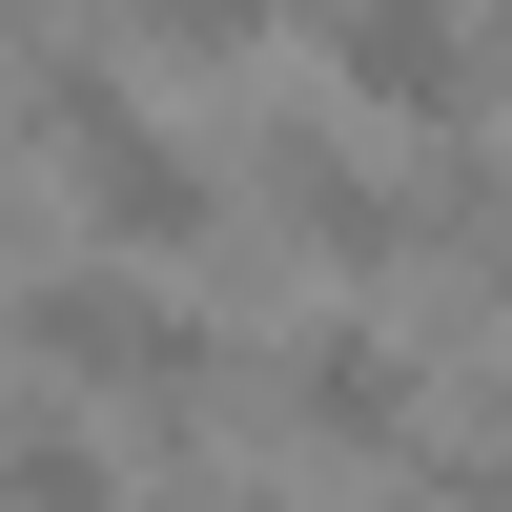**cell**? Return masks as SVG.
<instances>
[{
    "instance_id": "obj_11",
    "label": "cell",
    "mask_w": 512,
    "mask_h": 512,
    "mask_svg": "<svg viewBox=\"0 0 512 512\" xmlns=\"http://www.w3.org/2000/svg\"><path fill=\"white\" fill-rule=\"evenodd\" d=\"M0 205H21V144H0Z\"/></svg>"
},
{
    "instance_id": "obj_1",
    "label": "cell",
    "mask_w": 512,
    "mask_h": 512,
    "mask_svg": "<svg viewBox=\"0 0 512 512\" xmlns=\"http://www.w3.org/2000/svg\"><path fill=\"white\" fill-rule=\"evenodd\" d=\"M0 369H41V390H123V410H164V431H205V390H226L205 308H164V287H123V267L0 287Z\"/></svg>"
},
{
    "instance_id": "obj_4",
    "label": "cell",
    "mask_w": 512,
    "mask_h": 512,
    "mask_svg": "<svg viewBox=\"0 0 512 512\" xmlns=\"http://www.w3.org/2000/svg\"><path fill=\"white\" fill-rule=\"evenodd\" d=\"M267 410H287L308 451H349V472H390V451L431 431V369H410L369 308H328V328H287V349H267Z\"/></svg>"
},
{
    "instance_id": "obj_3",
    "label": "cell",
    "mask_w": 512,
    "mask_h": 512,
    "mask_svg": "<svg viewBox=\"0 0 512 512\" xmlns=\"http://www.w3.org/2000/svg\"><path fill=\"white\" fill-rule=\"evenodd\" d=\"M287 21H328V82H349L369 123H410V144H472L492 123V41L451 21V0H287Z\"/></svg>"
},
{
    "instance_id": "obj_6",
    "label": "cell",
    "mask_w": 512,
    "mask_h": 512,
    "mask_svg": "<svg viewBox=\"0 0 512 512\" xmlns=\"http://www.w3.org/2000/svg\"><path fill=\"white\" fill-rule=\"evenodd\" d=\"M0 512H123V472H103V431H82V390L0 410Z\"/></svg>"
},
{
    "instance_id": "obj_2",
    "label": "cell",
    "mask_w": 512,
    "mask_h": 512,
    "mask_svg": "<svg viewBox=\"0 0 512 512\" xmlns=\"http://www.w3.org/2000/svg\"><path fill=\"white\" fill-rule=\"evenodd\" d=\"M21 123L62 144V185L103 205V246H144V267H185V246L226 226V185H205V164L123 103V62H82V41H41V103H21Z\"/></svg>"
},
{
    "instance_id": "obj_7",
    "label": "cell",
    "mask_w": 512,
    "mask_h": 512,
    "mask_svg": "<svg viewBox=\"0 0 512 512\" xmlns=\"http://www.w3.org/2000/svg\"><path fill=\"white\" fill-rule=\"evenodd\" d=\"M103 21H123V41H164V62H246L287 0H103Z\"/></svg>"
},
{
    "instance_id": "obj_9",
    "label": "cell",
    "mask_w": 512,
    "mask_h": 512,
    "mask_svg": "<svg viewBox=\"0 0 512 512\" xmlns=\"http://www.w3.org/2000/svg\"><path fill=\"white\" fill-rule=\"evenodd\" d=\"M164 512H267V492H164Z\"/></svg>"
},
{
    "instance_id": "obj_5",
    "label": "cell",
    "mask_w": 512,
    "mask_h": 512,
    "mask_svg": "<svg viewBox=\"0 0 512 512\" xmlns=\"http://www.w3.org/2000/svg\"><path fill=\"white\" fill-rule=\"evenodd\" d=\"M246 185H267V226L308 246L328 287H390V267H410V185H369L349 123H267V144H246Z\"/></svg>"
},
{
    "instance_id": "obj_8",
    "label": "cell",
    "mask_w": 512,
    "mask_h": 512,
    "mask_svg": "<svg viewBox=\"0 0 512 512\" xmlns=\"http://www.w3.org/2000/svg\"><path fill=\"white\" fill-rule=\"evenodd\" d=\"M431 512H512V390L451 410V451H431Z\"/></svg>"
},
{
    "instance_id": "obj_10",
    "label": "cell",
    "mask_w": 512,
    "mask_h": 512,
    "mask_svg": "<svg viewBox=\"0 0 512 512\" xmlns=\"http://www.w3.org/2000/svg\"><path fill=\"white\" fill-rule=\"evenodd\" d=\"M472 41H492V82H512V0H492V21H472Z\"/></svg>"
}]
</instances>
